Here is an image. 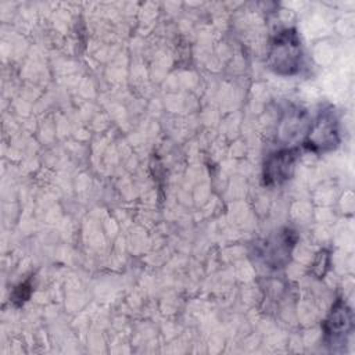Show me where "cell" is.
Here are the masks:
<instances>
[{
  "mask_svg": "<svg viewBox=\"0 0 355 355\" xmlns=\"http://www.w3.org/2000/svg\"><path fill=\"white\" fill-rule=\"evenodd\" d=\"M297 243V234L291 229H283L261 244L259 255L263 262L273 269L283 268L291 258V251Z\"/></svg>",
  "mask_w": 355,
  "mask_h": 355,
  "instance_id": "obj_5",
  "label": "cell"
},
{
  "mask_svg": "<svg viewBox=\"0 0 355 355\" xmlns=\"http://www.w3.org/2000/svg\"><path fill=\"white\" fill-rule=\"evenodd\" d=\"M302 64V46L294 28L280 31L270 42L266 65L280 76L295 75Z\"/></svg>",
  "mask_w": 355,
  "mask_h": 355,
  "instance_id": "obj_1",
  "label": "cell"
},
{
  "mask_svg": "<svg viewBox=\"0 0 355 355\" xmlns=\"http://www.w3.org/2000/svg\"><path fill=\"white\" fill-rule=\"evenodd\" d=\"M300 158V148L298 147H288L282 148L275 153H270L262 169L263 184L273 187L284 183L288 180L294 172V165Z\"/></svg>",
  "mask_w": 355,
  "mask_h": 355,
  "instance_id": "obj_4",
  "label": "cell"
},
{
  "mask_svg": "<svg viewBox=\"0 0 355 355\" xmlns=\"http://www.w3.org/2000/svg\"><path fill=\"white\" fill-rule=\"evenodd\" d=\"M352 326H354L352 311L344 300L338 298L333 304L327 318L322 324L326 344L331 349H336L337 345H343L347 341V337L349 336Z\"/></svg>",
  "mask_w": 355,
  "mask_h": 355,
  "instance_id": "obj_3",
  "label": "cell"
},
{
  "mask_svg": "<svg viewBox=\"0 0 355 355\" xmlns=\"http://www.w3.org/2000/svg\"><path fill=\"white\" fill-rule=\"evenodd\" d=\"M31 293H32V286H31V282L26 280V282L18 284V286L14 288L12 295H11V301H12L17 306H21L25 301L29 300Z\"/></svg>",
  "mask_w": 355,
  "mask_h": 355,
  "instance_id": "obj_7",
  "label": "cell"
},
{
  "mask_svg": "<svg viewBox=\"0 0 355 355\" xmlns=\"http://www.w3.org/2000/svg\"><path fill=\"white\" fill-rule=\"evenodd\" d=\"M329 265H330V255H329V251L326 250H322L316 254V258L312 263V275H315L318 279H322L326 272L329 270Z\"/></svg>",
  "mask_w": 355,
  "mask_h": 355,
  "instance_id": "obj_6",
  "label": "cell"
},
{
  "mask_svg": "<svg viewBox=\"0 0 355 355\" xmlns=\"http://www.w3.org/2000/svg\"><path fill=\"white\" fill-rule=\"evenodd\" d=\"M340 144L338 118L333 107L319 111L318 116L309 125L304 139V147L313 153H327Z\"/></svg>",
  "mask_w": 355,
  "mask_h": 355,
  "instance_id": "obj_2",
  "label": "cell"
},
{
  "mask_svg": "<svg viewBox=\"0 0 355 355\" xmlns=\"http://www.w3.org/2000/svg\"><path fill=\"white\" fill-rule=\"evenodd\" d=\"M300 119H301L300 114H298V115H293V116H288V121H294V122H295V121H300ZM288 132H291V123H290V126H288V128H287V129H286L283 133H287V135H288Z\"/></svg>",
  "mask_w": 355,
  "mask_h": 355,
  "instance_id": "obj_8",
  "label": "cell"
}]
</instances>
